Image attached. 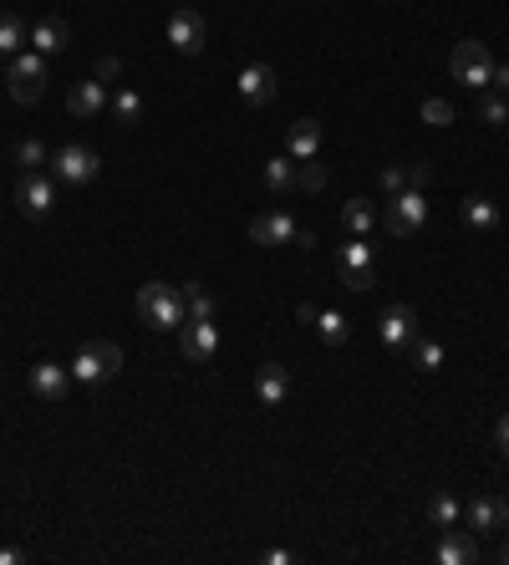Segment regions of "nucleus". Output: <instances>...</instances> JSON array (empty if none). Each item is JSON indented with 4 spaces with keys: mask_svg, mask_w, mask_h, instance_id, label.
<instances>
[{
    "mask_svg": "<svg viewBox=\"0 0 509 565\" xmlns=\"http://www.w3.org/2000/svg\"><path fill=\"white\" fill-rule=\"evenodd\" d=\"M250 240L265 245V250L296 245V219H291L286 209H265V214H255V224H250Z\"/></svg>",
    "mask_w": 509,
    "mask_h": 565,
    "instance_id": "obj_10",
    "label": "nucleus"
},
{
    "mask_svg": "<svg viewBox=\"0 0 509 565\" xmlns=\"http://www.w3.org/2000/svg\"><path fill=\"white\" fill-rule=\"evenodd\" d=\"M260 179H265L270 194H291V189H296V158H270V163L260 168Z\"/></svg>",
    "mask_w": 509,
    "mask_h": 565,
    "instance_id": "obj_21",
    "label": "nucleus"
},
{
    "mask_svg": "<svg viewBox=\"0 0 509 565\" xmlns=\"http://www.w3.org/2000/svg\"><path fill=\"white\" fill-rule=\"evenodd\" d=\"M342 280H347V291H357V296H362V291L372 286V265H367V270H342Z\"/></svg>",
    "mask_w": 509,
    "mask_h": 565,
    "instance_id": "obj_34",
    "label": "nucleus"
},
{
    "mask_svg": "<svg viewBox=\"0 0 509 565\" xmlns=\"http://www.w3.org/2000/svg\"><path fill=\"white\" fill-rule=\"evenodd\" d=\"M21 560H26V555H21L16 545H6V550H0V565H21Z\"/></svg>",
    "mask_w": 509,
    "mask_h": 565,
    "instance_id": "obj_39",
    "label": "nucleus"
},
{
    "mask_svg": "<svg viewBox=\"0 0 509 565\" xmlns=\"http://www.w3.org/2000/svg\"><path fill=\"white\" fill-rule=\"evenodd\" d=\"M342 219H347L352 235H372V230H377V204H372V199H347Z\"/></svg>",
    "mask_w": 509,
    "mask_h": 565,
    "instance_id": "obj_22",
    "label": "nucleus"
},
{
    "mask_svg": "<svg viewBox=\"0 0 509 565\" xmlns=\"http://www.w3.org/2000/svg\"><path fill=\"white\" fill-rule=\"evenodd\" d=\"M138 316L153 326V331H179L189 321V301H184V286H168V280H148L138 291Z\"/></svg>",
    "mask_w": 509,
    "mask_h": 565,
    "instance_id": "obj_1",
    "label": "nucleus"
},
{
    "mask_svg": "<svg viewBox=\"0 0 509 565\" xmlns=\"http://www.w3.org/2000/svg\"><path fill=\"white\" fill-rule=\"evenodd\" d=\"M464 219L474 224L479 235H489V230H499V204L484 199V194H469V199H464Z\"/></svg>",
    "mask_w": 509,
    "mask_h": 565,
    "instance_id": "obj_20",
    "label": "nucleus"
},
{
    "mask_svg": "<svg viewBox=\"0 0 509 565\" xmlns=\"http://www.w3.org/2000/svg\"><path fill=\"white\" fill-rule=\"evenodd\" d=\"M67 367H72V382H82V387H102V382L118 377V367H123V347H118V342H107V336H97V342H82V347H77V357H72Z\"/></svg>",
    "mask_w": 509,
    "mask_h": 565,
    "instance_id": "obj_2",
    "label": "nucleus"
},
{
    "mask_svg": "<svg viewBox=\"0 0 509 565\" xmlns=\"http://www.w3.org/2000/svg\"><path fill=\"white\" fill-rule=\"evenodd\" d=\"M168 41H174V51H184V56H199L204 51L209 21L199 16V6H179L174 16H168Z\"/></svg>",
    "mask_w": 509,
    "mask_h": 565,
    "instance_id": "obj_8",
    "label": "nucleus"
},
{
    "mask_svg": "<svg viewBox=\"0 0 509 565\" xmlns=\"http://www.w3.org/2000/svg\"><path fill=\"white\" fill-rule=\"evenodd\" d=\"M184 301H189V316H199V321H214V296L199 286V280H189V286H184Z\"/></svg>",
    "mask_w": 509,
    "mask_h": 565,
    "instance_id": "obj_30",
    "label": "nucleus"
},
{
    "mask_svg": "<svg viewBox=\"0 0 509 565\" xmlns=\"http://www.w3.org/2000/svg\"><path fill=\"white\" fill-rule=\"evenodd\" d=\"M11 158L26 168V174H41V163H51V148H46L41 138H21V143L11 148Z\"/></svg>",
    "mask_w": 509,
    "mask_h": 565,
    "instance_id": "obj_24",
    "label": "nucleus"
},
{
    "mask_svg": "<svg viewBox=\"0 0 509 565\" xmlns=\"http://www.w3.org/2000/svg\"><path fill=\"white\" fill-rule=\"evenodd\" d=\"M428 520H433L438 530H448V525H459V499L438 489V494L428 499Z\"/></svg>",
    "mask_w": 509,
    "mask_h": 565,
    "instance_id": "obj_27",
    "label": "nucleus"
},
{
    "mask_svg": "<svg viewBox=\"0 0 509 565\" xmlns=\"http://www.w3.org/2000/svg\"><path fill=\"white\" fill-rule=\"evenodd\" d=\"M469 560H479L474 530H454V525H448L443 540H438V565H469Z\"/></svg>",
    "mask_w": 509,
    "mask_h": 565,
    "instance_id": "obj_17",
    "label": "nucleus"
},
{
    "mask_svg": "<svg viewBox=\"0 0 509 565\" xmlns=\"http://www.w3.org/2000/svg\"><path fill=\"white\" fill-rule=\"evenodd\" d=\"M286 148H291V158H296V163L316 158V148H321V123H316V118H301V123L286 133Z\"/></svg>",
    "mask_w": 509,
    "mask_h": 565,
    "instance_id": "obj_19",
    "label": "nucleus"
},
{
    "mask_svg": "<svg viewBox=\"0 0 509 565\" xmlns=\"http://www.w3.org/2000/svg\"><path fill=\"white\" fill-rule=\"evenodd\" d=\"M26 36H31V31H26L16 16H0V56H16V51L26 46Z\"/></svg>",
    "mask_w": 509,
    "mask_h": 565,
    "instance_id": "obj_28",
    "label": "nucleus"
},
{
    "mask_svg": "<svg viewBox=\"0 0 509 565\" xmlns=\"http://www.w3.org/2000/svg\"><path fill=\"white\" fill-rule=\"evenodd\" d=\"M118 72H123V67H118V56H102V62H97V72H92V77H97V82H112V77H118Z\"/></svg>",
    "mask_w": 509,
    "mask_h": 565,
    "instance_id": "obj_37",
    "label": "nucleus"
},
{
    "mask_svg": "<svg viewBox=\"0 0 509 565\" xmlns=\"http://www.w3.org/2000/svg\"><path fill=\"white\" fill-rule=\"evenodd\" d=\"M382 189H387V194H403V189H408V168H387V174H382Z\"/></svg>",
    "mask_w": 509,
    "mask_h": 565,
    "instance_id": "obj_35",
    "label": "nucleus"
},
{
    "mask_svg": "<svg viewBox=\"0 0 509 565\" xmlns=\"http://www.w3.org/2000/svg\"><path fill=\"white\" fill-rule=\"evenodd\" d=\"M494 443H499V454L509 459V413H504V418L494 423Z\"/></svg>",
    "mask_w": 509,
    "mask_h": 565,
    "instance_id": "obj_38",
    "label": "nucleus"
},
{
    "mask_svg": "<svg viewBox=\"0 0 509 565\" xmlns=\"http://www.w3.org/2000/svg\"><path fill=\"white\" fill-rule=\"evenodd\" d=\"M433 179V163H408V189H423Z\"/></svg>",
    "mask_w": 509,
    "mask_h": 565,
    "instance_id": "obj_36",
    "label": "nucleus"
},
{
    "mask_svg": "<svg viewBox=\"0 0 509 565\" xmlns=\"http://www.w3.org/2000/svg\"><path fill=\"white\" fill-rule=\"evenodd\" d=\"M408 352H413V367H418V372H438V367H443V347L428 342V336H418Z\"/></svg>",
    "mask_w": 509,
    "mask_h": 565,
    "instance_id": "obj_29",
    "label": "nucleus"
},
{
    "mask_svg": "<svg viewBox=\"0 0 509 565\" xmlns=\"http://www.w3.org/2000/svg\"><path fill=\"white\" fill-rule=\"evenodd\" d=\"M382 224H387V235H398V240L418 235L423 224H428V199H423V189H403V194H392V199L382 204Z\"/></svg>",
    "mask_w": 509,
    "mask_h": 565,
    "instance_id": "obj_5",
    "label": "nucleus"
},
{
    "mask_svg": "<svg viewBox=\"0 0 509 565\" xmlns=\"http://www.w3.org/2000/svg\"><path fill=\"white\" fill-rule=\"evenodd\" d=\"M316 331H321V342H326V347H342L347 336H352V326H347L342 311H316Z\"/></svg>",
    "mask_w": 509,
    "mask_h": 565,
    "instance_id": "obj_25",
    "label": "nucleus"
},
{
    "mask_svg": "<svg viewBox=\"0 0 509 565\" xmlns=\"http://www.w3.org/2000/svg\"><path fill=\"white\" fill-rule=\"evenodd\" d=\"M107 112H112V118H118V123H138L143 118V97L133 92V87H123V92H112V102H107Z\"/></svg>",
    "mask_w": 509,
    "mask_h": 565,
    "instance_id": "obj_26",
    "label": "nucleus"
},
{
    "mask_svg": "<svg viewBox=\"0 0 509 565\" xmlns=\"http://www.w3.org/2000/svg\"><path fill=\"white\" fill-rule=\"evenodd\" d=\"M240 97H245V107H270L275 102V72L265 62H250L240 72Z\"/></svg>",
    "mask_w": 509,
    "mask_h": 565,
    "instance_id": "obj_15",
    "label": "nucleus"
},
{
    "mask_svg": "<svg viewBox=\"0 0 509 565\" xmlns=\"http://www.w3.org/2000/svg\"><path fill=\"white\" fill-rule=\"evenodd\" d=\"M107 82H97V77H87V82H72V92H67V112L72 118H97V112H107Z\"/></svg>",
    "mask_w": 509,
    "mask_h": 565,
    "instance_id": "obj_14",
    "label": "nucleus"
},
{
    "mask_svg": "<svg viewBox=\"0 0 509 565\" xmlns=\"http://www.w3.org/2000/svg\"><path fill=\"white\" fill-rule=\"evenodd\" d=\"M296 184H301V189H321V184H326V168H321L316 158L296 163Z\"/></svg>",
    "mask_w": 509,
    "mask_h": 565,
    "instance_id": "obj_33",
    "label": "nucleus"
},
{
    "mask_svg": "<svg viewBox=\"0 0 509 565\" xmlns=\"http://www.w3.org/2000/svg\"><path fill=\"white\" fill-rule=\"evenodd\" d=\"M479 118H484L489 128H504V123H509V107H504V97L484 92V97H479Z\"/></svg>",
    "mask_w": 509,
    "mask_h": 565,
    "instance_id": "obj_31",
    "label": "nucleus"
},
{
    "mask_svg": "<svg viewBox=\"0 0 509 565\" xmlns=\"http://www.w3.org/2000/svg\"><path fill=\"white\" fill-rule=\"evenodd\" d=\"M67 392H72V367H62V362H36V367H31V398H36V403L62 408Z\"/></svg>",
    "mask_w": 509,
    "mask_h": 565,
    "instance_id": "obj_9",
    "label": "nucleus"
},
{
    "mask_svg": "<svg viewBox=\"0 0 509 565\" xmlns=\"http://www.w3.org/2000/svg\"><path fill=\"white\" fill-rule=\"evenodd\" d=\"M469 530L474 535H499V530H509V504L499 499V494H479V499H469Z\"/></svg>",
    "mask_w": 509,
    "mask_h": 565,
    "instance_id": "obj_12",
    "label": "nucleus"
},
{
    "mask_svg": "<svg viewBox=\"0 0 509 565\" xmlns=\"http://www.w3.org/2000/svg\"><path fill=\"white\" fill-rule=\"evenodd\" d=\"M255 398L265 403V408H280L291 398V377H286V367L280 362H265L260 367V377H255Z\"/></svg>",
    "mask_w": 509,
    "mask_h": 565,
    "instance_id": "obj_16",
    "label": "nucleus"
},
{
    "mask_svg": "<svg viewBox=\"0 0 509 565\" xmlns=\"http://www.w3.org/2000/svg\"><path fill=\"white\" fill-rule=\"evenodd\" d=\"M31 51H41V56H56V51H67V41H72V31H67V21L62 16H46V21H36L31 26Z\"/></svg>",
    "mask_w": 509,
    "mask_h": 565,
    "instance_id": "obj_18",
    "label": "nucleus"
},
{
    "mask_svg": "<svg viewBox=\"0 0 509 565\" xmlns=\"http://www.w3.org/2000/svg\"><path fill=\"white\" fill-rule=\"evenodd\" d=\"M448 72H454L464 87H474V92H489L494 87V56H489L484 41L464 36L454 51H448Z\"/></svg>",
    "mask_w": 509,
    "mask_h": 565,
    "instance_id": "obj_3",
    "label": "nucleus"
},
{
    "mask_svg": "<svg viewBox=\"0 0 509 565\" xmlns=\"http://www.w3.org/2000/svg\"><path fill=\"white\" fill-rule=\"evenodd\" d=\"M377 336H382V347L408 352V347L418 342V336H423V331H418V311L403 306V301H398V306H387V311L377 316Z\"/></svg>",
    "mask_w": 509,
    "mask_h": 565,
    "instance_id": "obj_7",
    "label": "nucleus"
},
{
    "mask_svg": "<svg viewBox=\"0 0 509 565\" xmlns=\"http://www.w3.org/2000/svg\"><path fill=\"white\" fill-rule=\"evenodd\" d=\"M179 347H184V357H189V362H209V357L219 352V326H214V321L189 316V321L179 326Z\"/></svg>",
    "mask_w": 509,
    "mask_h": 565,
    "instance_id": "obj_11",
    "label": "nucleus"
},
{
    "mask_svg": "<svg viewBox=\"0 0 509 565\" xmlns=\"http://www.w3.org/2000/svg\"><path fill=\"white\" fill-rule=\"evenodd\" d=\"M499 560H504V565H509V545H504V550H499Z\"/></svg>",
    "mask_w": 509,
    "mask_h": 565,
    "instance_id": "obj_41",
    "label": "nucleus"
},
{
    "mask_svg": "<svg viewBox=\"0 0 509 565\" xmlns=\"http://www.w3.org/2000/svg\"><path fill=\"white\" fill-rule=\"evenodd\" d=\"M16 204H21V214H26V219H46V214H51V204H56L51 179H46V174H26V179H21V189H16Z\"/></svg>",
    "mask_w": 509,
    "mask_h": 565,
    "instance_id": "obj_13",
    "label": "nucleus"
},
{
    "mask_svg": "<svg viewBox=\"0 0 509 565\" xmlns=\"http://www.w3.org/2000/svg\"><path fill=\"white\" fill-rule=\"evenodd\" d=\"M494 87H499V92H509V62H504V67H494Z\"/></svg>",
    "mask_w": 509,
    "mask_h": 565,
    "instance_id": "obj_40",
    "label": "nucleus"
},
{
    "mask_svg": "<svg viewBox=\"0 0 509 565\" xmlns=\"http://www.w3.org/2000/svg\"><path fill=\"white\" fill-rule=\"evenodd\" d=\"M372 265V245L362 235H352L347 245H336V270H367Z\"/></svg>",
    "mask_w": 509,
    "mask_h": 565,
    "instance_id": "obj_23",
    "label": "nucleus"
},
{
    "mask_svg": "<svg viewBox=\"0 0 509 565\" xmlns=\"http://www.w3.org/2000/svg\"><path fill=\"white\" fill-rule=\"evenodd\" d=\"M189 6H199V0H189Z\"/></svg>",
    "mask_w": 509,
    "mask_h": 565,
    "instance_id": "obj_42",
    "label": "nucleus"
},
{
    "mask_svg": "<svg viewBox=\"0 0 509 565\" xmlns=\"http://www.w3.org/2000/svg\"><path fill=\"white\" fill-rule=\"evenodd\" d=\"M97 168H102V158H97L87 143H67V148L51 153V179H62V184H72V189L92 184Z\"/></svg>",
    "mask_w": 509,
    "mask_h": 565,
    "instance_id": "obj_6",
    "label": "nucleus"
},
{
    "mask_svg": "<svg viewBox=\"0 0 509 565\" xmlns=\"http://www.w3.org/2000/svg\"><path fill=\"white\" fill-rule=\"evenodd\" d=\"M6 87H11V102L31 107L46 92V56L41 51H16L11 67H6Z\"/></svg>",
    "mask_w": 509,
    "mask_h": 565,
    "instance_id": "obj_4",
    "label": "nucleus"
},
{
    "mask_svg": "<svg viewBox=\"0 0 509 565\" xmlns=\"http://www.w3.org/2000/svg\"><path fill=\"white\" fill-rule=\"evenodd\" d=\"M423 123L448 128V123H454V102H443V97H423Z\"/></svg>",
    "mask_w": 509,
    "mask_h": 565,
    "instance_id": "obj_32",
    "label": "nucleus"
}]
</instances>
